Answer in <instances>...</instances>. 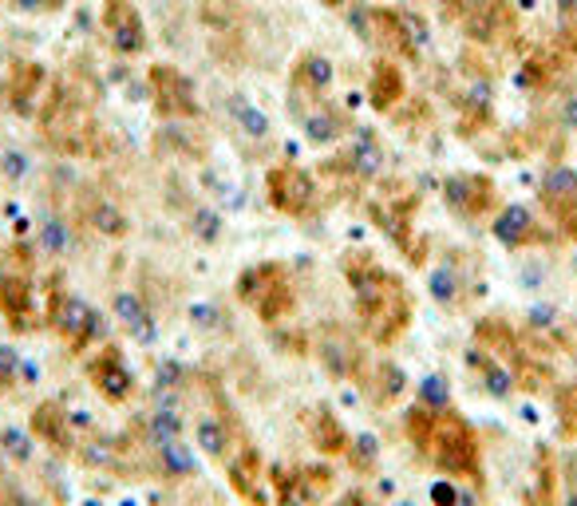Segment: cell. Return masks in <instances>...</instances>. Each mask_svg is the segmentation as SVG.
I'll use <instances>...</instances> for the list:
<instances>
[{"label":"cell","mask_w":577,"mask_h":506,"mask_svg":"<svg viewBox=\"0 0 577 506\" xmlns=\"http://www.w3.org/2000/svg\"><path fill=\"white\" fill-rule=\"evenodd\" d=\"M349 281L360 324L368 329V337L376 344H392L411 321V301L403 293L400 278L380 270L372 257H356V262H349Z\"/></svg>","instance_id":"6da1fadb"},{"label":"cell","mask_w":577,"mask_h":506,"mask_svg":"<svg viewBox=\"0 0 577 506\" xmlns=\"http://www.w3.org/2000/svg\"><path fill=\"white\" fill-rule=\"evenodd\" d=\"M0 309L9 329L28 332L36 317V289H32V253L28 245H12L0 262Z\"/></svg>","instance_id":"7a4b0ae2"},{"label":"cell","mask_w":577,"mask_h":506,"mask_svg":"<svg viewBox=\"0 0 577 506\" xmlns=\"http://www.w3.org/2000/svg\"><path fill=\"white\" fill-rule=\"evenodd\" d=\"M431 459H436V467L443 475L479 479V439H475V428L459 411H443V416H439Z\"/></svg>","instance_id":"3957f363"},{"label":"cell","mask_w":577,"mask_h":506,"mask_svg":"<svg viewBox=\"0 0 577 506\" xmlns=\"http://www.w3.org/2000/svg\"><path fill=\"white\" fill-rule=\"evenodd\" d=\"M265 191H270V202L288 214V218H305L316 206V183L313 175H305L301 166H273L270 178H265Z\"/></svg>","instance_id":"277c9868"},{"label":"cell","mask_w":577,"mask_h":506,"mask_svg":"<svg viewBox=\"0 0 577 506\" xmlns=\"http://www.w3.org/2000/svg\"><path fill=\"white\" fill-rule=\"evenodd\" d=\"M150 96H155L158 115H167V119H194L198 115L194 84L175 64H155L150 68Z\"/></svg>","instance_id":"5b68a950"},{"label":"cell","mask_w":577,"mask_h":506,"mask_svg":"<svg viewBox=\"0 0 577 506\" xmlns=\"http://www.w3.org/2000/svg\"><path fill=\"white\" fill-rule=\"evenodd\" d=\"M104 32L115 45V52L139 56L147 48V25L131 0H107L104 4Z\"/></svg>","instance_id":"8992f818"},{"label":"cell","mask_w":577,"mask_h":506,"mask_svg":"<svg viewBox=\"0 0 577 506\" xmlns=\"http://www.w3.org/2000/svg\"><path fill=\"white\" fill-rule=\"evenodd\" d=\"M52 324L68 337L71 344H76V352L88 341H96L99 329H104V321H99L96 309H88L79 298H63L60 289L52 293Z\"/></svg>","instance_id":"52a82bcc"},{"label":"cell","mask_w":577,"mask_h":506,"mask_svg":"<svg viewBox=\"0 0 577 506\" xmlns=\"http://www.w3.org/2000/svg\"><path fill=\"white\" fill-rule=\"evenodd\" d=\"M443 202L463 218H479L495 206V183L487 175H451L443 183Z\"/></svg>","instance_id":"ba28073f"},{"label":"cell","mask_w":577,"mask_h":506,"mask_svg":"<svg viewBox=\"0 0 577 506\" xmlns=\"http://www.w3.org/2000/svg\"><path fill=\"white\" fill-rule=\"evenodd\" d=\"M364 40H376L384 52L392 56H415V40H411V25L392 9H372L364 17Z\"/></svg>","instance_id":"9c48e42d"},{"label":"cell","mask_w":577,"mask_h":506,"mask_svg":"<svg viewBox=\"0 0 577 506\" xmlns=\"http://www.w3.org/2000/svg\"><path fill=\"white\" fill-rule=\"evenodd\" d=\"M91 385L99 388V396L111 403H123L127 396H131L135 388V376L131 368L123 364V352L119 349H104L96 357V364H91Z\"/></svg>","instance_id":"30bf717a"},{"label":"cell","mask_w":577,"mask_h":506,"mask_svg":"<svg viewBox=\"0 0 577 506\" xmlns=\"http://www.w3.org/2000/svg\"><path fill=\"white\" fill-rule=\"evenodd\" d=\"M495 237H499L507 250H526V245H538L546 242V234L538 230L534 214L526 206H507L495 222Z\"/></svg>","instance_id":"8fae6325"},{"label":"cell","mask_w":577,"mask_h":506,"mask_svg":"<svg viewBox=\"0 0 577 506\" xmlns=\"http://www.w3.org/2000/svg\"><path fill=\"white\" fill-rule=\"evenodd\" d=\"M229 483L245 503L265 506V490H262V455L254 447H242V451L229 459Z\"/></svg>","instance_id":"7c38bea8"},{"label":"cell","mask_w":577,"mask_h":506,"mask_svg":"<svg viewBox=\"0 0 577 506\" xmlns=\"http://www.w3.org/2000/svg\"><path fill=\"white\" fill-rule=\"evenodd\" d=\"M538 198H542V206L550 210V214L566 210L569 202H577V171L574 166H550L546 178H542V186H538Z\"/></svg>","instance_id":"4fadbf2b"},{"label":"cell","mask_w":577,"mask_h":506,"mask_svg":"<svg viewBox=\"0 0 577 506\" xmlns=\"http://www.w3.org/2000/svg\"><path fill=\"white\" fill-rule=\"evenodd\" d=\"M281 281H288L285 265H277V262H262V265H254V270H245L242 278H237V298H242L245 305L254 309L257 301H262L273 285H281Z\"/></svg>","instance_id":"5bb4252c"},{"label":"cell","mask_w":577,"mask_h":506,"mask_svg":"<svg viewBox=\"0 0 577 506\" xmlns=\"http://www.w3.org/2000/svg\"><path fill=\"white\" fill-rule=\"evenodd\" d=\"M368 96H372V107H376V111H392V107L408 96L400 68H395L392 60H380L376 68H372V88H368Z\"/></svg>","instance_id":"9a60e30c"},{"label":"cell","mask_w":577,"mask_h":506,"mask_svg":"<svg viewBox=\"0 0 577 506\" xmlns=\"http://www.w3.org/2000/svg\"><path fill=\"white\" fill-rule=\"evenodd\" d=\"M40 88H45V68L40 64H28L20 60L17 68H12V107H17L20 115H32L36 111V99H40Z\"/></svg>","instance_id":"2e32d148"},{"label":"cell","mask_w":577,"mask_h":506,"mask_svg":"<svg viewBox=\"0 0 577 506\" xmlns=\"http://www.w3.org/2000/svg\"><path fill=\"white\" fill-rule=\"evenodd\" d=\"M32 431H36V439L52 444L56 451H68V447H71V439H68V411H63L60 403H40V408L32 411Z\"/></svg>","instance_id":"e0dca14e"},{"label":"cell","mask_w":577,"mask_h":506,"mask_svg":"<svg viewBox=\"0 0 577 506\" xmlns=\"http://www.w3.org/2000/svg\"><path fill=\"white\" fill-rule=\"evenodd\" d=\"M510 20H515V17H510V4H507V0H490L487 9L475 12V17L467 20L463 32L471 36V40H482V45H487V40H499V36L507 32Z\"/></svg>","instance_id":"ac0fdd59"},{"label":"cell","mask_w":577,"mask_h":506,"mask_svg":"<svg viewBox=\"0 0 577 506\" xmlns=\"http://www.w3.org/2000/svg\"><path fill=\"white\" fill-rule=\"evenodd\" d=\"M475 344L482 352H495V357H507V360H518V337L507 321L499 317H487V321L475 329Z\"/></svg>","instance_id":"d6986e66"},{"label":"cell","mask_w":577,"mask_h":506,"mask_svg":"<svg viewBox=\"0 0 577 506\" xmlns=\"http://www.w3.org/2000/svg\"><path fill=\"white\" fill-rule=\"evenodd\" d=\"M309 431H313V444L321 447V451H329V455L349 451V431L341 428V419H336L329 408H316L313 416H309Z\"/></svg>","instance_id":"ffe728a7"},{"label":"cell","mask_w":577,"mask_h":506,"mask_svg":"<svg viewBox=\"0 0 577 506\" xmlns=\"http://www.w3.org/2000/svg\"><path fill=\"white\" fill-rule=\"evenodd\" d=\"M333 84V64L324 60V56H301L297 68H293V88L297 91H309V96H316V91H324Z\"/></svg>","instance_id":"44dd1931"},{"label":"cell","mask_w":577,"mask_h":506,"mask_svg":"<svg viewBox=\"0 0 577 506\" xmlns=\"http://www.w3.org/2000/svg\"><path fill=\"white\" fill-rule=\"evenodd\" d=\"M115 317H119V321L131 329L135 341H155V317L143 309L139 298H131V293H119V298H115Z\"/></svg>","instance_id":"7402d4cb"},{"label":"cell","mask_w":577,"mask_h":506,"mask_svg":"<svg viewBox=\"0 0 577 506\" xmlns=\"http://www.w3.org/2000/svg\"><path fill=\"white\" fill-rule=\"evenodd\" d=\"M436 424H439V411L428 408V403L411 408L408 419H403V431H408V439L420 447L423 455H431V444H436Z\"/></svg>","instance_id":"603a6c76"},{"label":"cell","mask_w":577,"mask_h":506,"mask_svg":"<svg viewBox=\"0 0 577 506\" xmlns=\"http://www.w3.org/2000/svg\"><path fill=\"white\" fill-rule=\"evenodd\" d=\"M305 132L313 143H333L349 132V119H344L341 111H333V107H321V111H313L305 119Z\"/></svg>","instance_id":"cb8c5ba5"},{"label":"cell","mask_w":577,"mask_h":506,"mask_svg":"<svg viewBox=\"0 0 577 506\" xmlns=\"http://www.w3.org/2000/svg\"><path fill=\"white\" fill-rule=\"evenodd\" d=\"M194 439H198V447L206 455H211V459H226V447H229V431H226V424H222V419H198V424H194Z\"/></svg>","instance_id":"d4e9b609"},{"label":"cell","mask_w":577,"mask_h":506,"mask_svg":"<svg viewBox=\"0 0 577 506\" xmlns=\"http://www.w3.org/2000/svg\"><path fill=\"white\" fill-rule=\"evenodd\" d=\"M254 309H257V317H262V321H270V324H277L281 317H288V309H293V289H288V281L273 285Z\"/></svg>","instance_id":"484cf974"},{"label":"cell","mask_w":577,"mask_h":506,"mask_svg":"<svg viewBox=\"0 0 577 506\" xmlns=\"http://www.w3.org/2000/svg\"><path fill=\"white\" fill-rule=\"evenodd\" d=\"M471 364L479 368L482 376H487V388H490V392H495V396H510V388H515V376H510L507 368L495 364V360H490L487 352H475Z\"/></svg>","instance_id":"4316f807"},{"label":"cell","mask_w":577,"mask_h":506,"mask_svg":"<svg viewBox=\"0 0 577 506\" xmlns=\"http://www.w3.org/2000/svg\"><path fill=\"white\" fill-rule=\"evenodd\" d=\"M229 111H234V119L242 123L245 135H254V139H262L265 132H270V119H265V111H257L250 99H229Z\"/></svg>","instance_id":"83f0119b"},{"label":"cell","mask_w":577,"mask_h":506,"mask_svg":"<svg viewBox=\"0 0 577 506\" xmlns=\"http://www.w3.org/2000/svg\"><path fill=\"white\" fill-rule=\"evenodd\" d=\"M158 451H163V471L175 475V479H183V475H190L194 467V455L186 444H178V439H170V444H158Z\"/></svg>","instance_id":"f1b7e54d"},{"label":"cell","mask_w":577,"mask_h":506,"mask_svg":"<svg viewBox=\"0 0 577 506\" xmlns=\"http://www.w3.org/2000/svg\"><path fill=\"white\" fill-rule=\"evenodd\" d=\"M91 226H96L99 234H111V237L127 234V218H123L111 202H91Z\"/></svg>","instance_id":"f546056e"},{"label":"cell","mask_w":577,"mask_h":506,"mask_svg":"<svg viewBox=\"0 0 577 506\" xmlns=\"http://www.w3.org/2000/svg\"><path fill=\"white\" fill-rule=\"evenodd\" d=\"M301 475V498L305 503H316L321 495H329V487H333V471L329 467H305Z\"/></svg>","instance_id":"4dcf8cb0"},{"label":"cell","mask_w":577,"mask_h":506,"mask_svg":"<svg viewBox=\"0 0 577 506\" xmlns=\"http://www.w3.org/2000/svg\"><path fill=\"white\" fill-rule=\"evenodd\" d=\"M558 475H554V455L550 451H538V506H558Z\"/></svg>","instance_id":"1f68e13d"},{"label":"cell","mask_w":577,"mask_h":506,"mask_svg":"<svg viewBox=\"0 0 577 506\" xmlns=\"http://www.w3.org/2000/svg\"><path fill=\"white\" fill-rule=\"evenodd\" d=\"M270 479H273V487H277V506H301L305 503V498H301V475L277 467Z\"/></svg>","instance_id":"d6a6232c"},{"label":"cell","mask_w":577,"mask_h":506,"mask_svg":"<svg viewBox=\"0 0 577 506\" xmlns=\"http://www.w3.org/2000/svg\"><path fill=\"white\" fill-rule=\"evenodd\" d=\"M490 0H443V17L456 20V25H467V20L475 17V12L487 9Z\"/></svg>","instance_id":"836d02e7"},{"label":"cell","mask_w":577,"mask_h":506,"mask_svg":"<svg viewBox=\"0 0 577 506\" xmlns=\"http://www.w3.org/2000/svg\"><path fill=\"white\" fill-rule=\"evenodd\" d=\"M558 416L566 436H577V388H561L558 392Z\"/></svg>","instance_id":"e575fe53"},{"label":"cell","mask_w":577,"mask_h":506,"mask_svg":"<svg viewBox=\"0 0 577 506\" xmlns=\"http://www.w3.org/2000/svg\"><path fill=\"white\" fill-rule=\"evenodd\" d=\"M423 400H428V408H443L447 411V400H451V392H447L443 376H428V380H423Z\"/></svg>","instance_id":"d590c367"},{"label":"cell","mask_w":577,"mask_h":506,"mask_svg":"<svg viewBox=\"0 0 577 506\" xmlns=\"http://www.w3.org/2000/svg\"><path fill=\"white\" fill-rule=\"evenodd\" d=\"M349 459H352V467H360V471H368L372 467V459H376V444L368 436H360L356 444L349 447Z\"/></svg>","instance_id":"8d00e7d4"},{"label":"cell","mask_w":577,"mask_h":506,"mask_svg":"<svg viewBox=\"0 0 577 506\" xmlns=\"http://www.w3.org/2000/svg\"><path fill=\"white\" fill-rule=\"evenodd\" d=\"M40 245H45L48 253H63V245H68V234H63L60 222H45V230H40Z\"/></svg>","instance_id":"74e56055"},{"label":"cell","mask_w":577,"mask_h":506,"mask_svg":"<svg viewBox=\"0 0 577 506\" xmlns=\"http://www.w3.org/2000/svg\"><path fill=\"white\" fill-rule=\"evenodd\" d=\"M431 293H436L439 301H456V273H447V270H439L436 278H431Z\"/></svg>","instance_id":"f35d334b"},{"label":"cell","mask_w":577,"mask_h":506,"mask_svg":"<svg viewBox=\"0 0 577 506\" xmlns=\"http://www.w3.org/2000/svg\"><path fill=\"white\" fill-rule=\"evenodd\" d=\"M0 444L9 447V451L17 455L20 463H25L28 455H32V447H28V436H25V431H12V428H9V431H4V436H0Z\"/></svg>","instance_id":"ab89813d"},{"label":"cell","mask_w":577,"mask_h":506,"mask_svg":"<svg viewBox=\"0 0 577 506\" xmlns=\"http://www.w3.org/2000/svg\"><path fill=\"white\" fill-rule=\"evenodd\" d=\"M554 218H558V230H561V234H566V237H577V202H569L566 210H558Z\"/></svg>","instance_id":"60d3db41"},{"label":"cell","mask_w":577,"mask_h":506,"mask_svg":"<svg viewBox=\"0 0 577 506\" xmlns=\"http://www.w3.org/2000/svg\"><path fill=\"white\" fill-rule=\"evenodd\" d=\"M194 230H198V234L211 242V237L218 234V218H214L211 210H198V214H194Z\"/></svg>","instance_id":"b9f144b4"},{"label":"cell","mask_w":577,"mask_h":506,"mask_svg":"<svg viewBox=\"0 0 577 506\" xmlns=\"http://www.w3.org/2000/svg\"><path fill=\"white\" fill-rule=\"evenodd\" d=\"M17 368H20L17 349H0V380H12V376H17Z\"/></svg>","instance_id":"7bdbcfd3"},{"label":"cell","mask_w":577,"mask_h":506,"mask_svg":"<svg viewBox=\"0 0 577 506\" xmlns=\"http://www.w3.org/2000/svg\"><path fill=\"white\" fill-rule=\"evenodd\" d=\"M431 498H436V506H459L456 487H447V483H436V487H431Z\"/></svg>","instance_id":"ee69618b"},{"label":"cell","mask_w":577,"mask_h":506,"mask_svg":"<svg viewBox=\"0 0 577 506\" xmlns=\"http://www.w3.org/2000/svg\"><path fill=\"white\" fill-rule=\"evenodd\" d=\"M190 317L202 324V329H214V324H218V313H214L211 305H194V309H190Z\"/></svg>","instance_id":"f6af8a7d"},{"label":"cell","mask_w":577,"mask_h":506,"mask_svg":"<svg viewBox=\"0 0 577 506\" xmlns=\"http://www.w3.org/2000/svg\"><path fill=\"white\" fill-rule=\"evenodd\" d=\"M561 123H566L569 132H577V96H569L566 104H561Z\"/></svg>","instance_id":"bcb514c9"},{"label":"cell","mask_w":577,"mask_h":506,"mask_svg":"<svg viewBox=\"0 0 577 506\" xmlns=\"http://www.w3.org/2000/svg\"><path fill=\"white\" fill-rule=\"evenodd\" d=\"M178 376H183V368H178V364H167V368H158V385H167V388L183 385V380H178Z\"/></svg>","instance_id":"7dc6e473"},{"label":"cell","mask_w":577,"mask_h":506,"mask_svg":"<svg viewBox=\"0 0 577 506\" xmlns=\"http://www.w3.org/2000/svg\"><path fill=\"white\" fill-rule=\"evenodd\" d=\"M60 0H17V9H25V12H45V9H56Z\"/></svg>","instance_id":"c3c4849f"},{"label":"cell","mask_w":577,"mask_h":506,"mask_svg":"<svg viewBox=\"0 0 577 506\" xmlns=\"http://www.w3.org/2000/svg\"><path fill=\"white\" fill-rule=\"evenodd\" d=\"M341 506H368V498L360 495V490H349V495L341 498Z\"/></svg>","instance_id":"681fc988"},{"label":"cell","mask_w":577,"mask_h":506,"mask_svg":"<svg viewBox=\"0 0 577 506\" xmlns=\"http://www.w3.org/2000/svg\"><path fill=\"white\" fill-rule=\"evenodd\" d=\"M561 9H566V12L574 9V12H577V0H561Z\"/></svg>","instance_id":"f907efd6"},{"label":"cell","mask_w":577,"mask_h":506,"mask_svg":"<svg viewBox=\"0 0 577 506\" xmlns=\"http://www.w3.org/2000/svg\"><path fill=\"white\" fill-rule=\"evenodd\" d=\"M324 4H329V9H341V4H344V0H324Z\"/></svg>","instance_id":"816d5d0a"},{"label":"cell","mask_w":577,"mask_h":506,"mask_svg":"<svg viewBox=\"0 0 577 506\" xmlns=\"http://www.w3.org/2000/svg\"><path fill=\"white\" fill-rule=\"evenodd\" d=\"M566 506H577V490H574V495H569V503Z\"/></svg>","instance_id":"f5cc1de1"},{"label":"cell","mask_w":577,"mask_h":506,"mask_svg":"<svg viewBox=\"0 0 577 506\" xmlns=\"http://www.w3.org/2000/svg\"><path fill=\"white\" fill-rule=\"evenodd\" d=\"M395 506H411V503H395Z\"/></svg>","instance_id":"db71d44e"}]
</instances>
